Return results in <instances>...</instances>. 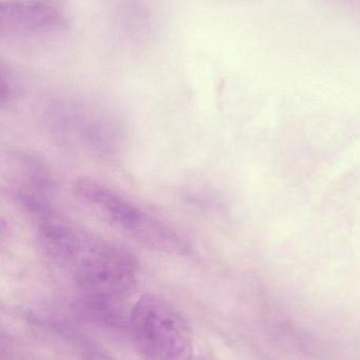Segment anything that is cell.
I'll use <instances>...</instances> for the list:
<instances>
[{"label": "cell", "instance_id": "4", "mask_svg": "<svg viewBox=\"0 0 360 360\" xmlns=\"http://www.w3.org/2000/svg\"><path fill=\"white\" fill-rule=\"evenodd\" d=\"M70 22L60 0H4L0 5V39L18 46L58 41Z\"/></svg>", "mask_w": 360, "mask_h": 360}, {"label": "cell", "instance_id": "3", "mask_svg": "<svg viewBox=\"0 0 360 360\" xmlns=\"http://www.w3.org/2000/svg\"><path fill=\"white\" fill-rule=\"evenodd\" d=\"M127 330L145 359H191L193 332L184 316L167 301L143 295L130 309Z\"/></svg>", "mask_w": 360, "mask_h": 360}, {"label": "cell", "instance_id": "2", "mask_svg": "<svg viewBox=\"0 0 360 360\" xmlns=\"http://www.w3.org/2000/svg\"><path fill=\"white\" fill-rule=\"evenodd\" d=\"M75 193L107 224L145 248L174 256H187L191 252V243L182 233L104 183L79 178L75 181Z\"/></svg>", "mask_w": 360, "mask_h": 360}, {"label": "cell", "instance_id": "1", "mask_svg": "<svg viewBox=\"0 0 360 360\" xmlns=\"http://www.w3.org/2000/svg\"><path fill=\"white\" fill-rule=\"evenodd\" d=\"M45 254L72 278L84 297L125 301L138 282L136 257L117 244L51 217L41 221Z\"/></svg>", "mask_w": 360, "mask_h": 360}]
</instances>
